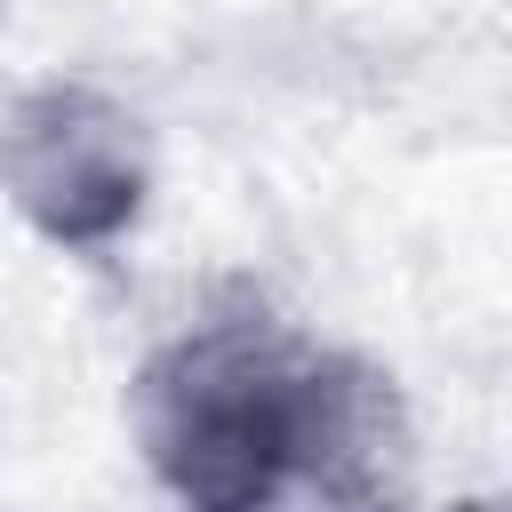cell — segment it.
<instances>
[{
    "mask_svg": "<svg viewBox=\"0 0 512 512\" xmlns=\"http://www.w3.org/2000/svg\"><path fill=\"white\" fill-rule=\"evenodd\" d=\"M144 440L192 512H256L280 480L344 472L368 448V392L232 328L144 376Z\"/></svg>",
    "mask_w": 512,
    "mask_h": 512,
    "instance_id": "cell-1",
    "label": "cell"
},
{
    "mask_svg": "<svg viewBox=\"0 0 512 512\" xmlns=\"http://www.w3.org/2000/svg\"><path fill=\"white\" fill-rule=\"evenodd\" d=\"M8 184L40 232L104 240L144 200L136 120L88 88H40L16 104V128H8Z\"/></svg>",
    "mask_w": 512,
    "mask_h": 512,
    "instance_id": "cell-2",
    "label": "cell"
}]
</instances>
